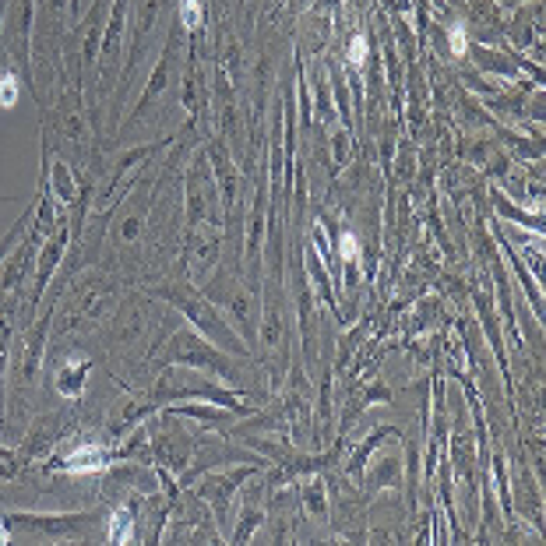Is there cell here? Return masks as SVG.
I'll return each instance as SVG.
<instances>
[{
  "label": "cell",
  "mask_w": 546,
  "mask_h": 546,
  "mask_svg": "<svg viewBox=\"0 0 546 546\" xmlns=\"http://www.w3.org/2000/svg\"><path fill=\"white\" fill-rule=\"evenodd\" d=\"M156 296H162L169 307H177L212 346H219V350H225L229 356H236V359H251L247 342L236 335L233 324L225 321L223 311L212 307V300H208L205 292H194L187 283H169V286H156Z\"/></svg>",
  "instance_id": "1"
},
{
  "label": "cell",
  "mask_w": 546,
  "mask_h": 546,
  "mask_svg": "<svg viewBox=\"0 0 546 546\" xmlns=\"http://www.w3.org/2000/svg\"><path fill=\"white\" fill-rule=\"evenodd\" d=\"M159 363H162V367L208 370V374H216V378H219V381H225V385H240V381H244L240 363L225 353V350L212 346L208 339H197L194 331H177V335L169 339V346H166V353H162Z\"/></svg>",
  "instance_id": "2"
},
{
  "label": "cell",
  "mask_w": 546,
  "mask_h": 546,
  "mask_svg": "<svg viewBox=\"0 0 546 546\" xmlns=\"http://www.w3.org/2000/svg\"><path fill=\"white\" fill-rule=\"evenodd\" d=\"M205 296L212 300V303H219L223 307V314H229L225 321L236 328V335L247 342V350L254 356V346H257V292L251 296V290L229 272L223 268L216 279H212V286L205 290Z\"/></svg>",
  "instance_id": "3"
},
{
  "label": "cell",
  "mask_w": 546,
  "mask_h": 546,
  "mask_svg": "<svg viewBox=\"0 0 546 546\" xmlns=\"http://www.w3.org/2000/svg\"><path fill=\"white\" fill-rule=\"evenodd\" d=\"M279 279H272L268 300H264V318H257V353L264 359L268 370H286V324H283V292L275 286Z\"/></svg>",
  "instance_id": "4"
},
{
  "label": "cell",
  "mask_w": 546,
  "mask_h": 546,
  "mask_svg": "<svg viewBox=\"0 0 546 546\" xmlns=\"http://www.w3.org/2000/svg\"><path fill=\"white\" fill-rule=\"evenodd\" d=\"M99 514H11V525L35 529L50 540H85L99 529Z\"/></svg>",
  "instance_id": "5"
},
{
  "label": "cell",
  "mask_w": 546,
  "mask_h": 546,
  "mask_svg": "<svg viewBox=\"0 0 546 546\" xmlns=\"http://www.w3.org/2000/svg\"><path fill=\"white\" fill-rule=\"evenodd\" d=\"M113 462V451L99 441H85V445H74L71 451H64L61 458H53L46 469L50 473H61V476H99L106 473Z\"/></svg>",
  "instance_id": "6"
},
{
  "label": "cell",
  "mask_w": 546,
  "mask_h": 546,
  "mask_svg": "<svg viewBox=\"0 0 546 546\" xmlns=\"http://www.w3.org/2000/svg\"><path fill=\"white\" fill-rule=\"evenodd\" d=\"M67 426H71V413H46L39 423H33L29 437L22 441L18 462H22V465H29V462H35V458L50 455V451L57 448V441L67 434Z\"/></svg>",
  "instance_id": "7"
},
{
  "label": "cell",
  "mask_w": 546,
  "mask_h": 546,
  "mask_svg": "<svg viewBox=\"0 0 546 546\" xmlns=\"http://www.w3.org/2000/svg\"><path fill=\"white\" fill-rule=\"evenodd\" d=\"M191 437L169 419V413L159 419V426H156V441H152V451H159L162 462L180 476L184 473V465H187V458H191Z\"/></svg>",
  "instance_id": "8"
},
{
  "label": "cell",
  "mask_w": 546,
  "mask_h": 546,
  "mask_svg": "<svg viewBox=\"0 0 546 546\" xmlns=\"http://www.w3.org/2000/svg\"><path fill=\"white\" fill-rule=\"evenodd\" d=\"M89 374H92V356L85 353H64V359L53 367V391L64 395V398H81L85 385H89Z\"/></svg>",
  "instance_id": "9"
},
{
  "label": "cell",
  "mask_w": 546,
  "mask_h": 546,
  "mask_svg": "<svg viewBox=\"0 0 546 546\" xmlns=\"http://www.w3.org/2000/svg\"><path fill=\"white\" fill-rule=\"evenodd\" d=\"M106 540L110 543H134L138 540V512L134 504H120L106 518Z\"/></svg>",
  "instance_id": "10"
},
{
  "label": "cell",
  "mask_w": 546,
  "mask_h": 546,
  "mask_svg": "<svg viewBox=\"0 0 546 546\" xmlns=\"http://www.w3.org/2000/svg\"><path fill=\"white\" fill-rule=\"evenodd\" d=\"M244 476H247V473H225V476H216L212 483H205L197 493H201L205 501H212V504H216V514L223 518L225 504H229V493H233V490L244 483Z\"/></svg>",
  "instance_id": "11"
},
{
  "label": "cell",
  "mask_w": 546,
  "mask_h": 546,
  "mask_svg": "<svg viewBox=\"0 0 546 546\" xmlns=\"http://www.w3.org/2000/svg\"><path fill=\"white\" fill-rule=\"evenodd\" d=\"M64 244H67V236H61V240H53V244H50V247L43 251V264H39V275H35V292H33V300H29V307H39L43 292H46V286H50V275H53V268L61 264Z\"/></svg>",
  "instance_id": "12"
},
{
  "label": "cell",
  "mask_w": 546,
  "mask_h": 546,
  "mask_svg": "<svg viewBox=\"0 0 546 546\" xmlns=\"http://www.w3.org/2000/svg\"><path fill=\"white\" fill-rule=\"evenodd\" d=\"M378 486H398V455H388L385 462L370 473V483H367V493H374Z\"/></svg>",
  "instance_id": "13"
},
{
  "label": "cell",
  "mask_w": 546,
  "mask_h": 546,
  "mask_svg": "<svg viewBox=\"0 0 546 546\" xmlns=\"http://www.w3.org/2000/svg\"><path fill=\"white\" fill-rule=\"evenodd\" d=\"M303 504H307V512L314 514V518H328V501H324V480L321 476H314V480L303 486Z\"/></svg>",
  "instance_id": "14"
},
{
  "label": "cell",
  "mask_w": 546,
  "mask_h": 546,
  "mask_svg": "<svg viewBox=\"0 0 546 546\" xmlns=\"http://www.w3.org/2000/svg\"><path fill=\"white\" fill-rule=\"evenodd\" d=\"M476 64L486 67V71H493V74H501L504 81L514 78V64L508 57H501V53H493V50H476Z\"/></svg>",
  "instance_id": "15"
},
{
  "label": "cell",
  "mask_w": 546,
  "mask_h": 546,
  "mask_svg": "<svg viewBox=\"0 0 546 546\" xmlns=\"http://www.w3.org/2000/svg\"><path fill=\"white\" fill-rule=\"evenodd\" d=\"M201 25H205V7H201V0H180V29L197 33Z\"/></svg>",
  "instance_id": "16"
},
{
  "label": "cell",
  "mask_w": 546,
  "mask_h": 546,
  "mask_svg": "<svg viewBox=\"0 0 546 546\" xmlns=\"http://www.w3.org/2000/svg\"><path fill=\"white\" fill-rule=\"evenodd\" d=\"M18 96H22L18 74L4 71V74H0V110H14V106H18Z\"/></svg>",
  "instance_id": "17"
},
{
  "label": "cell",
  "mask_w": 546,
  "mask_h": 546,
  "mask_svg": "<svg viewBox=\"0 0 546 546\" xmlns=\"http://www.w3.org/2000/svg\"><path fill=\"white\" fill-rule=\"evenodd\" d=\"M493 205H497V212H501L504 219H514V223H522V225H529V229H536V233H543V225H540V219H532V216L518 212L514 205H508V201H504V194H493Z\"/></svg>",
  "instance_id": "18"
},
{
  "label": "cell",
  "mask_w": 546,
  "mask_h": 546,
  "mask_svg": "<svg viewBox=\"0 0 546 546\" xmlns=\"http://www.w3.org/2000/svg\"><path fill=\"white\" fill-rule=\"evenodd\" d=\"M169 413L177 417H197V419H208V423H233V413H219V409H205V406H173Z\"/></svg>",
  "instance_id": "19"
},
{
  "label": "cell",
  "mask_w": 546,
  "mask_h": 546,
  "mask_svg": "<svg viewBox=\"0 0 546 546\" xmlns=\"http://www.w3.org/2000/svg\"><path fill=\"white\" fill-rule=\"evenodd\" d=\"M261 518H264V512L257 508L254 501H247V508H244V522H240V529H236V543H244V540H251V529H257L261 525Z\"/></svg>",
  "instance_id": "20"
},
{
  "label": "cell",
  "mask_w": 546,
  "mask_h": 546,
  "mask_svg": "<svg viewBox=\"0 0 546 546\" xmlns=\"http://www.w3.org/2000/svg\"><path fill=\"white\" fill-rule=\"evenodd\" d=\"M18 469H22L18 455H11L7 448H0V483L14 480V476H18Z\"/></svg>",
  "instance_id": "21"
},
{
  "label": "cell",
  "mask_w": 546,
  "mask_h": 546,
  "mask_svg": "<svg viewBox=\"0 0 546 546\" xmlns=\"http://www.w3.org/2000/svg\"><path fill=\"white\" fill-rule=\"evenodd\" d=\"M448 43H451V57H465L469 53V35H465L462 25H451Z\"/></svg>",
  "instance_id": "22"
},
{
  "label": "cell",
  "mask_w": 546,
  "mask_h": 546,
  "mask_svg": "<svg viewBox=\"0 0 546 546\" xmlns=\"http://www.w3.org/2000/svg\"><path fill=\"white\" fill-rule=\"evenodd\" d=\"M350 61H353V67H367V35H353V43H350Z\"/></svg>",
  "instance_id": "23"
},
{
  "label": "cell",
  "mask_w": 546,
  "mask_h": 546,
  "mask_svg": "<svg viewBox=\"0 0 546 546\" xmlns=\"http://www.w3.org/2000/svg\"><path fill=\"white\" fill-rule=\"evenodd\" d=\"M25 225H29V216H22V223L14 225V229H11V233H7V236H4V240H0V261H4V257H7V251H11V247H14V240H18V236H22V229H25Z\"/></svg>",
  "instance_id": "24"
},
{
  "label": "cell",
  "mask_w": 546,
  "mask_h": 546,
  "mask_svg": "<svg viewBox=\"0 0 546 546\" xmlns=\"http://www.w3.org/2000/svg\"><path fill=\"white\" fill-rule=\"evenodd\" d=\"M339 251H342L346 261H356V254H359V240H356L353 233H342V236H339Z\"/></svg>",
  "instance_id": "25"
},
{
  "label": "cell",
  "mask_w": 546,
  "mask_h": 546,
  "mask_svg": "<svg viewBox=\"0 0 546 546\" xmlns=\"http://www.w3.org/2000/svg\"><path fill=\"white\" fill-rule=\"evenodd\" d=\"M53 184H57V197H61V201H71V180H67L64 166L53 169Z\"/></svg>",
  "instance_id": "26"
},
{
  "label": "cell",
  "mask_w": 546,
  "mask_h": 546,
  "mask_svg": "<svg viewBox=\"0 0 546 546\" xmlns=\"http://www.w3.org/2000/svg\"><path fill=\"white\" fill-rule=\"evenodd\" d=\"M367 402H391V398H388V395H385V388H381V385H374V388H370V395H367ZM353 413H356V409H350V417H346V426H350V423H353Z\"/></svg>",
  "instance_id": "27"
},
{
  "label": "cell",
  "mask_w": 546,
  "mask_h": 546,
  "mask_svg": "<svg viewBox=\"0 0 546 546\" xmlns=\"http://www.w3.org/2000/svg\"><path fill=\"white\" fill-rule=\"evenodd\" d=\"M7 540H11V536H7V525L0 522V543H7Z\"/></svg>",
  "instance_id": "28"
}]
</instances>
